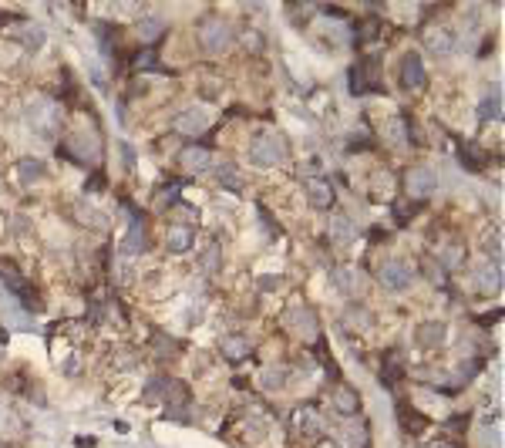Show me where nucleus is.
Returning <instances> with one entry per match:
<instances>
[{
    "mask_svg": "<svg viewBox=\"0 0 505 448\" xmlns=\"http://www.w3.org/2000/svg\"><path fill=\"white\" fill-rule=\"evenodd\" d=\"M401 81L404 88H421L425 85V64H421V54H404L401 61Z\"/></svg>",
    "mask_w": 505,
    "mask_h": 448,
    "instance_id": "obj_8",
    "label": "nucleus"
},
{
    "mask_svg": "<svg viewBox=\"0 0 505 448\" xmlns=\"http://www.w3.org/2000/svg\"><path fill=\"white\" fill-rule=\"evenodd\" d=\"M283 142L276 139V135H270V132H263V135H256V139L249 142V159L256 162V166H276L280 159H283Z\"/></svg>",
    "mask_w": 505,
    "mask_h": 448,
    "instance_id": "obj_2",
    "label": "nucleus"
},
{
    "mask_svg": "<svg viewBox=\"0 0 505 448\" xmlns=\"http://www.w3.org/2000/svg\"><path fill=\"white\" fill-rule=\"evenodd\" d=\"M0 280H4V287L11 290V294H17V300L24 304V307H31V310H38L40 304H38V297H34V290H31V283L17 273V267L13 263H0Z\"/></svg>",
    "mask_w": 505,
    "mask_h": 448,
    "instance_id": "obj_3",
    "label": "nucleus"
},
{
    "mask_svg": "<svg viewBox=\"0 0 505 448\" xmlns=\"http://www.w3.org/2000/svg\"><path fill=\"white\" fill-rule=\"evenodd\" d=\"M431 448H455V445H448V442H438V445H431Z\"/></svg>",
    "mask_w": 505,
    "mask_h": 448,
    "instance_id": "obj_26",
    "label": "nucleus"
},
{
    "mask_svg": "<svg viewBox=\"0 0 505 448\" xmlns=\"http://www.w3.org/2000/svg\"><path fill=\"white\" fill-rule=\"evenodd\" d=\"M179 159H182V166L189 169V172H206L209 162H212V155H209L202 145H199V149H185Z\"/></svg>",
    "mask_w": 505,
    "mask_h": 448,
    "instance_id": "obj_15",
    "label": "nucleus"
},
{
    "mask_svg": "<svg viewBox=\"0 0 505 448\" xmlns=\"http://www.w3.org/2000/svg\"><path fill=\"white\" fill-rule=\"evenodd\" d=\"M334 280H337V287H340L344 294H357V287H361V273H357V270H350V267H344V270H337L334 273Z\"/></svg>",
    "mask_w": 505,
    "mask_h": 448,
    "instance_id": "obj_16",
    "label": "nucleus"
},
{
    "mask_svg": "<svg viewBox=\"0 0 505 448\" xmlns=\"http://www.w3.org/2000/svg\"><path fill=\"white\" fill-rule=\"evenodd\" d=\"M441 337H445V327H441V324H425V327L418 331V341L425 347H435Z\"/></svg>",
    "mask_w": 505,
    "mask_h": 448,
    "instance_id": "obj_19",
    "label": "nucleus"
},
{
    "mask_svg": "<svg viewBox=\"0 0 505 448\" xmlns=\"http://www.w3.org/2000/svg\"><path fill=\"white\" fill-rule=\"evenodd\" d=\"M425 44H428V51L431 54H452L455 38H452V31H448V27H428Z\"/></svg>",
    "mask_w": 505,
    "mask_h": 448,
    "instance_id": "obj_11",
    "label": "nucleus"
},
{
    "mask_svg": "<svg viewBox=\"0 0 505 448\" xmlns=\"http://www.w3.org/2000/svg\"><path fill=\"white\" fill-rule=\"evenodd\" d=\"M199 44H202L209 54H219L222 48L229 44V27L222 24V21H206V24L199 27Z\"/></svg>",
    "mask_w": 505,
    "mask_h": 448,
    "instance_id": "obj_4",
    "label": "nucleus"
},
{
    "mask_svg": "<svg viewBox=\"0 0 505 448\" xmlns=\"http://www.w3.org/2000/svg\"><path fill=\"white\" fill-rule=\"evenodd\" d=\"M222 354H226L229 361L246 358V354H249V341H246V337H226V341H222Z\"/></svg>",
    "mask_w": 505,
    "mask_h": 448,
    "instance_id": "obj_17",
    "label": "nucleus"
},
{
    "mask_svg": "<svg viewBox=\"0 0 505 448\" xmlns=\"http://www.w3.org/2000/svg\"><path fill=\"white\" fill-rule=\"evenodd\" d=\"M192 243H195L192 226H185V223H172V226L165 230V246L172 250V253H185Z\"/></svg>",
    "mask_w": 505,
    "mask_h": 448,
    "instance_id": "obj_6",
    "label": "nucleus"
},
{
    "mask_svg": "<svg viewBox=\"0 0 505 448\" xmlns=\"http://www.w3.org/2000/svg\"><path fill=\"white\" fill-rule=\"evenodd\" d=\"M44 176V166H40L38 159H24L21 162V179L24 182H34V179H40Z\"/></svg>",
    "mask_w": 505,
    "mask_h": 448,
    "instance_id": "obj_20",
    "label": "nucleus"
},
{
    "mask_svg": "<svg viewBox=\"0 0 505 448\" xmlns=\"http://www.w3.org/2000/svg\"><path fill=\"white\" fill-rule=\"evenodd\" d=\"M286 324H290L303 341H313V337H317V324H313V314L307 307H293L286 314Z\"/></svg>",
    "mask_w": 505,
    "mask_h": 448,
    "instance_id": "obj_10",
    "label": "nucleus"
},
{
    "mask_svg": "<svg viewBox=\"0 0 505 448\" xmlns=\"http://www.w3.org/2000/svg\"><path fill=\"white\" fill-rule=\"evenodd\" d=\"M172 125H175V132H182V135H202V132L209 128V118H206V112L189 108V112H182Z\"/></svg>",
    "mask_w": 505,
    "mask_h": 448,
    "instance_id": "obj_7",
    "label": "nucleus"
},
{
    "mask_svg": "<svg viewBox=\"0 0 505 448\" xmlns=\"http://www.w3.org/2000/svg\"><path fill=\"white\" fill-rule=\"evenodd\" d=\"M377 277H381V283L388 290H404V287H411V280H415V270H411V263H404L401 256H388L377 267Z\"/></svg>",
    "mask_w": 505,
    "mask_h": 448,
    "instance_id": "obj_1",
    "label": "nucleus"
},
{
    "mask_svg": "<svg viewBox=\"0 0 505 448\" xmlns=\"http://www.w3.org/2000/svg\"><path fill=\"white\" fill-rule=\"evenodd\" d=\"M327 230H330V240H337V243H350V240L357 236V230H354L350 216H344V213H334V216H330V223H327Z\"/></svg>",
    "mask_w": 505,
    "mask_h": 448,
    "instance_id": "obj_13",
    "label": "nucleus"
},
{
    "mask_svg": "<svg viewBox=\"0 0 505 448\" xmlns=\"http://www.w3.org/2000/svg\"><path fill=\"white\" fill-rule=\"evenodd\" d=\"M489 115H492V118H499V98H492V102H485V105H482V118H489Z\"/></svg>",
    "mask_w": 505,
    "mask_h": 448,
    "instance_id": "obj_24",
    "label": "nucleus"
},
{
    "mask_svg": "<svg viewBox=\"0 0 505 448\" xmlns=\"http://www.w3.org/2000/svg\"><path fill=\"white\" fill-rule=\"evenodd\" d=\"M330 405H334L337 415H357L361 411V395L350 384H337L330 391Z\"/></svg>",
    "mask_w": 505,
    "mask_h": 448,
    "instance_id": "obj_5",
    "label": "nucleus"
},
{
    "mask_svg": "<svg viewBox=\"0 0 505 448\" xmlns=\"http://www.w3.org/2000/svg\"><path fill=\"white\" fill-rule=\"evenodd\" d=\"M293 432L297 435H313V432H320V415L313 405H303V408L293 411Z\"/></svg>",
    "mask_w": 505,
    "mask_h": 448,
    "instance_id": "obj_12",
    "label": "nucleus"
},
{
    "mask_svg": "<svg viewBox=\"0 0 505 448\" xmlns=\"http://www.w3.org/2000/svg\"><path fill=\"white\" fill-rule=\"evenodd\" d=\"M317 448H340V445H334V442H320Z\"/></svg>",
    "mask_w": 505,
    "mask_h": 448,
    "instance_id": "obj_25",
    "label": "nucleus"
},
{
    "mask_svg": "<svg viewBox=\"0 0 505 448\" xmlns=\"http://www.w3.org/2000/svg\"><path fill=\"white\" fill-rule=\"evenodd\" d=\"M479 280H482V287H485V290H492V287H499V270L495 267H485L479 273Z\"/></svg>",
    "mask_w": 505,
    "mask_h": 448,
    "instance_id": "obj_22",
    "label": "nucleus"
},
{
    "mask_svg": "<svg viewBox=\"0 0 505 448\" xmlns=\"http://www.w3.org/2000/svg\"><path fill=\"white\" fill-rule=\"evenodd\" d=\"M4 21H7V17H4V14H0V27H4Z\"/></svg>",
    "mask_w": 505,
    "mask_h": 448,
    "instance_id": "obj_27",
    "label": "nucleus"
},
{
    "mask_svg": "<svg viewBox=\"0 0 505 448\" xmlns=\"http://www.w3.org/2000/svg\"><path fill=\"white\" fill-rule=\"evenodd\" d=\"M283 378H286V371L283 368H266V371H263V388H266V391H273V388H283Z\"/></svg>",
    "mask_w": 505,
    "mask_h": 448,
    "instance_id": "obj_21",
    "label": "nucleus"
},
{
    "mask_svg": "<svg viewBox=\"0 0 505 448\" xmlns=\"http://www.w3.org/2000/svg\"><path fill=\"white\" fill-rule=\"evenodd\" d=\"M158 34H162V21H156V17H152V21H145V24H142V38L145 41H156Z\"/></svg>",
    "mask_w": 505,
    "mask_h": 448,
    "instance_id": "obj_23",
    "label": "nucleus"
},
{
    "mask_svg": "<svg viewBox=\"0 0 505 448\" xmlns=\"http://www.w3.org/2000/svg\"><path fill=\"white\" fill-rule=\"evenodd\" d=\"M216 176H219V186H222V189H229V192H239V189H243V176H239L233 166H219V172H216Z\"/></svg>",
    "mask_w": 505,
    "mask_h": 448,
    "instance_id": "obj_18",
    "label": "nucleus"
},
{
    "mask_svg": "<svg viewBox=\"0 0 505 448\" xmlns=\"http://www.w3.org/2000/svg\"><path fill=\"white\" fill-rule=\"evenodd\" d=\"M431 189H435V176L428 169H411L408 172V192L411 196H428Z\"/></svg>",
    "mask_w": 505,
    "mask_h": 448,
    "instance_id": "obj_14",
    "label": "nucleus"
},
{
    "mask_svg": "<svg viewBox=\"0 0 505 448\" xmlns=\"http://www.w3.org/2000/svg\"><path fill=\"white\" fill-rule=\"evenodd\" d=\"M307 199H310L313 209H330V203H334V186L327 179H307Z\"/></svg>",
    "mask_w": 505,
    "mask_h": 448,
    "instance_id": "obj_9",
    "label": "nucleus"
}]
</instances>
